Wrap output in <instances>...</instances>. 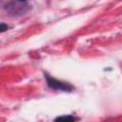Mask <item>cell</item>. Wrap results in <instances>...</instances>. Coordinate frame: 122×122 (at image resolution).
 Wrapping results in <instances>:
<instances>
[{"label": "cell", "mask_w": 122, "mask_h": 122, "mask_svg": "<svg viewBox=\"0 0 122 122\" xmlns=\"http://www.w3.org/2000/svg\"><path fill=\"white\" fill-rule=\"evenodd\" d=\"M45 77H46V80H47L49 87H51V89L59 90V91H65V92H70L72 90V87L68 83L59 81V80H57V79H55V78H53L48 74H45Z\"/></svg>", "instance_id": "obj_1"}, {"label": "cell", "mask_w": 122, "mask_h": 122, "mask_svg": "<svg viewBox=\"0 0 122 122\" xmlns=\"http://www.w3.org/2000/svg\"><path fill=\"white\" fill-rule=\"evenodd\" d=\"M55 120H56V121H64V120L73 121V120H75V118L72 117V116H71V115H67V116H60V117H57Z\"/></svg>", "instance_id": "obj_2"}, {"label": "cell", "mask_w": 122, "mask_h": 122, "mask_svg": "<svg viewBox=\"0 0 122 122\" xmlns=\"http://www.w3.org/2000/svg\"><path fill=\"white\" fill-rule=\"evenodd\" d=\"M6 28H8V27H6V26L4 25V23H2V24H1V30H2V31H4Z\"/></svg>", "instance_id": "obj_3"}, {"label": "cell", "mask_w": 122, "mask_h": 122, "mask_svg": "<svg viewBox=\"0 0 122 122\" xmlns=\"http://www.w3.org/2000/svg\"><path fill=\"white\" fill-rule=\"evenodd\" d=\"M18 1H25V0H18Z\"/></svg>", "instance_id": "obj_4"}]
</instances>
